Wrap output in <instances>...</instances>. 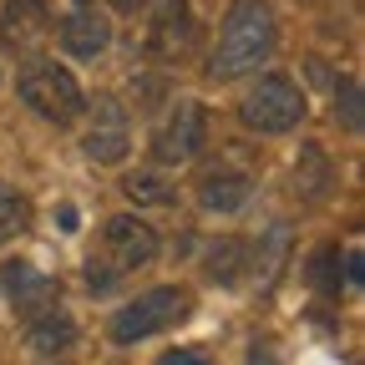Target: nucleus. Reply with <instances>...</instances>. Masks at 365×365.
I'll return each instance as SVG.
<instances>
[{
	"instance_id": "13",
	"label": "nucleus",
	"mask_w": 365,
	"mask_h": 365,
	"mask_svg": "<svg viewBox=\"0 0 365 365\" xmlns=\"http://www.w3.org/2000/svg\"><path fill=\"white\" fill-rule=\"evenodd\" d=\"M26 345H31L36 355H61V350H71V345H76V319H71L66 309H46L36 325L26 330Z\"/></svg>"
},
{
	"instance_id": "8",
	"label": "nucleus",
	"mask_w": 365,
	"mask_h": 365,
	"mask_svg": "<svg viewBox=\"0 0 365 365\" xmlns=\"http://www.w3.org/2000/svg\"><path fill=\"white\" fill-rule=\"evenodd\" d=\"M193 36H198V26H193V16H188V0H158L153 6V21H148V51L153 56H182L193 46Z\"/></svg>"
},
{
	"instance_id": "15",
	"label": "nucleus",
	"mask_w": 365,
	"mask_h": 365,
	"mask_svg": "<svg viewBox=\"0 0 365 365\" xmlns=\"http://www.w3.org/2000/svg\"><path fill=\"white\" fill-rule=\"evenodd\" d=\"M294 178H299L294 188H299L304 198H325L335 173H330V163H325V153H319V148H304V153H299V163H294Z\"/></svg>"
},
{
	"instance_id": "14",
	"label": "nucleus",
	"mask_w": 365,
	"mask_h": 365,
	"mask_svg": "<svg viewBox=\"0 0 365 365\" xmlns=\"http://www.w3.org/2000/svg\"><path fill=\"white\" fill-rule=\"evenodd\" d=\"M244 264H249V244L244 239H218L213 249H208V279H218V284H239L244 279Z\"/></svg>"
},
{
	"instance_id": "5",
	"label": "nucleus",
	"mask_w": 365,
	"mask_h": 365,
	"mask_svg": "<svg viewBox=\"0 0 365 365\" xmlns=\"http://www.w3.org/2000/svg\"><path fill=\"white\" fill-rule=\"evenodd\" d=\"M239 117L254 132H289L304 117V91L289 76H259L249 86V97L239 102Z\"/></svg>"
},
{
	"instance_id": "7",
	"label": "nucleus",
	"mask_w": 365,
	"mask_h": 365,
	"mask_svg": "<svg viewBox=\"0 0 365 365\" xmlns=\"http://www.w3.org/2000/svg\"><path fill=\"white\" fill-rule=\"evenodd\" d=\"M81 148H86L91 163H122V158H127L132 137H127V112H122L117 97H107V91H102V97L91 102V127H86V137H81Z\"/></svg>"
},
{
	"instance_id": "18",
	"label": "nucleus",
	"mask_w": 365,
	"mask_h": 365,
	"mask_svg": "<svg viewBox=\"0 0 365 365\" xmlns=\"http://www.w3.org/2000/svg\"><path fill=\"white\" fill-rule=\"evenodd\" d=\"M309 279L325 289V294H340V274H335V249H319L314 264H309Z\"/></svg>"
},
{
	"instance_id": "19",
	"label": "nucleus",
	"mask_w": 365,
	"mask_h": 365,
	"mask_svg": "<svg viewBox=\"0 0 365 365\" xmlns=\"http://www.w3.org/2000/svg\"><path fill=\"white\" fill-rule=\"evenodd\" d=\"M335 97H340V107H335V112L345 117V127H350V132H360V86H355V81L345 76Z\"/></svg>"
},
{
	"instance_id": "21",
	"label": "nucleus",
	"mask_w": 365,
	"mask_h": 365,
	"mask_svg": "<svg viewBox=\"0 0 365 365\" xmlns=\"http://www.w3.org/2000/svg\"><path fill=\"white\" fill-rule=\"evenodd\" d=\"M350 279H355V284L365 279V259H360V254H350Z\"/></svg>"
},
{
	"instance_id": "16",
	"label": "nucleus",
	"mask_w": 365,
	"mask_h": 365,
	"mask_svg": "<svg viewBox=\"0 0 365 365\" xmlns=\"http://www.w3.org/2000/svg\"><path fill=\"white\" fill-rule=\"evenodd\" d=\"M26 223H31V203H26L16 188H11V182H0V244H6V239H16Z\"/></svg>"
},
{
	"instance_id": "12",
	"label": "nucleus",
	"mask_w": 365,
	"mask_h": 365,
	"mask_svg": "<svg viewBox=\"0 0 365 365\" xmlns=\"http://www.w3.org/2000/svg\"><path fill=\"white\" fill-rule=\"evenodd\" d=\"M61 46H66V56L91 61V56H102L112 46V26L102 16H91V11H76V16L61 21Z\"/></svg>"
},
{
	"instance_id": "9",
	"label": "nucleus",
	"mask_w": 365,
	"mask_h": 365,
	"mask_svg": "<svg viewBox=\"0 0 365 365\" xmlns=\"http://www.w3.org/2000/svg\"><path fill=\"white\" fill-rule=\"evenodd\" d=\"M0 284H6V294L16 299L21 314L56 309V299H61V284L51 279V274H41L36 264H26V259H11L6 269H0Z\"/></svg>"
},
{
	"instance_id": "4",
	"label": "nucleus",
	"mask_w": 365,
	"mask_h": 365,
	"mask_svg": "<svg viewBox=\"0 0 365 365\" xmlns=\"http://www.w3.org/2000/svg\"><path fill=\"white\" fill-rule=\"evenodd\" d=\"M188 309H193V294L188 289H178V284L148 289V294H137L132 304H122L112 314V340L117 345H137V340H148V335H163V330L182 325Z\"/></svg>"
},
{
	"instance_id": "10",
	"label": "nucleus",
	"mask_w": 365,
	"mask_h": 365,
	"mask_svg": "<svg viewBox=\"0 0 365 365\" xmlns=\"http://www.w3.org/2000/svg\"><path fill=\"white\" fill-rule=\"evenodd\" d=\"M46 31H51L46 0H6V11H0V41H6L11 51H31Z\"/></svg>"
},
{
	"instance_id": "17",
	"label": "nucleus",
	"mask_w": 365,
	"mask_h": 365,
	"mask_svg": "<svg viewBox=\"0 0 365 365\" xmlns=\"http://www.w3.org/2000/svg\"><path fill=\"white\" fill-rule=\"evenodd\" d=\"M122 193L132 198V203H173V188L163 178H153V173H132L127 182H122Z\"/></svg>"
},
{
	"instance_id": "3",
	"label": "nucleus",
	"mask_w": 365,
	"mask_h": 365,
	"mask_svg": "<svg viewBox=\"0 0 365 365\" xmlns=\"http://www.w3.org/2000/svg\"><path fill=\"white\" fill-rule=\"evenodd\" d=\"M21 97L31 102V112H41L46 122L56 127H71L81 112H86V97L66 66H56L51 56H31L21 66Z\"/></svg>"
},
{
	"instance_id": "2",
	"label": "nucleus",
	"mask_w": 365,
	"mask_h": 365,
	"mask_svg": "<svg viewBox=\"0 0 365 365\" xmlns=\"http://www.w3.org/2000/svg\"><path fill=\"white\" fill-rule=\"evenodd\" d=\"M153 259H158V234H153L143 218L117 213V218H107V228H102V249L86 259V284H91V289H112L122 274L148 269Z\"/></svg>"
},
{
	"instance_id": "6",
	"label": "nucleus",
	"mask_w": 365,
	"mask_h": 365,
	"mask_svg": "<svg viewBox=\"0 0 365 365\" xmlns=\"http://www.w3.org/2000/svg\"><path fill=\"white\" fill-rule=\"evenodd\" d=\"M203 143H208V117H203V107H198V102L182 97V102L168 112V122L158 127L153 153H158V163L178 168V163H193V158L203 153Z\"/></svg>"
},
{
	"instance_id": "20",
	"label": "nucleus",
	"mask_w": 365,
	"mask_h": 365,
	"mask_svg": "<svg viewBox=\"0 0 365 365\" xmlns=\"http://www.w3.org/2000/svg\"><path fill=\"white\" fill-rule=\"evenodd\" d=\"M163 365H208L203 355H163Z\"/></svg>"
},
{
	"instance_id": "11",
	"label": "nucleus",
	"mask_w": 365,
	"mask_h": 365,
	"mask_svg": "<svg viewBox=\"0 0 365 365\" xmlns=\"http://www.w3.org/2000/svg\"><path fill=\"white\" fill-rule=\"evenodd\" d=\"M249 193H254V182L239 168H213V173L198 178V203L208 213H239L249 203Z\"/></svg>"
},
{
	"instance_id": "1",
	"label": "nucleus",
	"mask_w": 365,
	"mask_h": 365,
	"mask_svg": "<svg viewBox=\"0 0 365 365\" xmlns=\"http://www.w3.org/2000/svg\"><path fill=\"white\" fill-rule=\"evenodd\" d=\"M269 51H274V11L264 0H234L228 16H223L208 76L213 81H234V76L254 71L259 61H269Z\"/></svg>"
}]
</instances>
